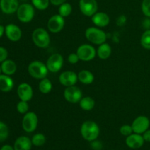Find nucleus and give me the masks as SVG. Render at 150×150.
Masks as SVG:
<instances>
[{"mask_svg":"<svg viewBox=\"0 0 150 150\" xmlns=\"http://www.w3.org/2000/svg\"><path fill=\"white\" fill-rule=\"evenodd\" d=\"M16 13L18 19L21 22L24 23H29L35 16V7L29 3H23L19 5Z\"/></svg>","mask_w":150,"mask_h":150,"instance_id":"obj_5","label":"nucleus"},{"mask_svg":"<svg viewBox=\"0 0 150 150\" xmlns=\"http://www.w3.org/2000/svg\"><path fill=\"white\" fill-rule=\"evenodd\" d=\"M6 37L12 42H18L22 37V31L18 26L14 23H9L5 26Z\"/></svg>","mask_w":150,"mask_h":150,"instance_id":"obj_13","label":"nucleus"},{"mask_svg":"<svg viewBox=\"0 0 150 150\" xmlns=\"http://www.w3.org/2000/svg\"><path fill=\"white\" fill-rule=\"evenodd\" d=\"M9 136V128L7 125L0 121V142H4Z\"/></svg>","mask_w":150,"mask_h":150,"instance_id":"obj_30","label":"nucleus"},{"mask_svg":"<svg viewBox=\"0 0 150 150\" xmlns=\"http://www.w3.org/2000/svg\"><path fill=\"white\" fill-rule=\"evenodd\" d=\"M78 79L81 83L89 85L93 83L94 80H95V76L92 72L86 70H83L79 72L78 74Z\"/></svg>","mask_w":150,"mask_h":150,"instance_id":"obj_22","label":"nucleus"},{"mask_svg":"<svg viewBox=\"0 0 150 150\" xmlns=\"http://www.w3.org/2000/svg\"><path fill=\"white\" fill-rule=\"evenodd\" d=\"M14 87L13 79L10 76L5 74L0 75V91L2 92H9Z\"/></svg>","mask_w":150,"mask_h":150,"instance_id":"obj_20","label":"nucleus"},{"mask_svg":"<svg viewBox=\"0 0 150 150\" xmlns=\"http://www.w3.org/2000/svg\"><path fill=\"white\" fill-rule=\"evenodd\" d=\"M7 57H8L7 50L4 47L0 46V63L3 62L6 59H7Z\"/></svg>","mask_w":150,"mask_h":150,"instance_id":"obj_35","label":"nucleus"},{"mask_svg":"<svg viewBox=\"0 0 150 150\" xmlns=\"http://www.w3.org/2000/svg\"><path fill=\"white\" fill-rule=\"evenodd\" d=\"M142 10L146 17L150 18V0H143L142 3Z\"/></svg>","mask_w":150,"mask_h":150,"instance_id":"obj_32","label":"nucleus"},{"mask_svg":"<svg viewBox=\"0 0 150 150\" xmlns=\"http://www.w3.org/2000/svg\"><path fill=\"white\" fill-rule=\"evenodd\" d=\"M38 117L35 112H27L22 120V127L26 133H32L38 127Z\"/></svg>","mask_w":150,"mask_h":150,"instance_id":"obj_6","label":"nucleus"},{"mask_svg":"<svg viewBox=\"0 0 150 150\" xmlns=\"http://www.w3.org/2000/svg\"><path fill=\"white\" fill-rule=\"evenodd\" d=\"M32 4L35 9L39 10H45L50 4V0H31Z\"/></svg>","mask_w":150,"mask_h":150,"instance_id":"obj_29","label":"nucleus"},{"mask_svg":"<svg viewBox=\"0 0 150 150\" xmlns=\"http://www.w3.org/2000/svg\"><path fill=\"white\" fill-rule=\"evenodd\" d=\"M19 7L18 0H0V10L7 15L16 13Z\"/></svg>","mask_w":150,"mask_h":150,"instance_id":"obj_16","label":"nucleus"},{"mask_svg":"<svg viewBox=\"0 0 150 150\" xmlns=\"http://www.w3.org/2000/svg\"><path fill=\"white\" fill-rule=\"evenodd\" d=\"M150 125V121L146 116H139L133 120L131 126L133 128V133L138 134H143L145 131L149 129Z\"/></svg>","mask_w":150,"mask_h":150,"instance_id":"obj_11","label":"nucleus"},{"mask_svg":"<svg viewBox=\"0 0 150 150\" xmlns=\"http://www.w3.org/2000/svg\"><path fill=\"white\" fill-rule=\"evenodd\" d=\"M95 102L94 99L91 97H84L82 98L79 102V105L81 108L86 111H90L94 108Z\"/></svg>","mask_w":150,"mask_h":150,"instance_id":"obj_24","label":"nucleus"},{"mask_svg":"<svg viewBox=\"0 0 150 150\" xmlns=\"http://www.w3.org/2000/svg\"><path fill=\"white\" fill-rule=\"evenodd\" d=\"M92 142L93 143L92 144V146L94 149H96V147H98V149H101V146H101L100 142H95V141H93Z\"/></svg>","mask_w":150,"mask_h":150,"instance_id":"obj_39","label":"nucleus"},{"mask_svg":"<svg viewBox=\"0 0 150 150\" xmlns=\"http://www.w3.org/2000/svg\"><path fill=\"white\" fill-rule=\"evenodd\" d=\"M85 37L89 42L99 45L105 42L107 39L105 32L96 27L87 28L85 31Z\"/></svg>","mask_w":150,"mask_h":150,"instance_id":"obj_4","label":"nucleus"},{"mask_svg":"<svg viewBox=\"0 0 150 150\" xmlns=\"http://www.w3.org/2000/svg\"><path fill=\"white\" fill-rule=\"evenodd\" d=\"M76 54L80 60L83 62H89L93 59L97 54L95 48L89 44H83L78 48Z\"/></svg>","mask_w":150,"mask_h":150,"instance_id":"obj_7","label":"nucleus"},{"mask_svg":"<svg viewBox=\"0 0 150 150\" xmlns=\"http://www.w3.org/2000/svg\"><path fill=\"white\" fill-rule=\"evenodd\" d=\"M1 73H2V72H1V65H0V75L1 74Z\"/></svg>","mask_w":150,"mask_h":150,"instance_id":"obj_43","label":"nucleus"},{"mask_svg":"<svg viewBox=\"0 0 150 150\" xmlns=\"http://www.w3.org/2000/svg\"><path fill=\"white\" fill-rule=\"evenodd\" d=\"M32 39L36 46L40 48H45L51 43V38L48 32L43 28H37L33 31Z\"/></svg>","mask_w":150,"mask_h":150,"instance_id":"obj_2","label":"nucleus"},{"mask_svg":"<svg viewBox=\"0 0 150 150\" xmlns=\"http://www.w3.org/2000/svg\"><path fill=\"white\" fill-rule=\"evenodd\" d=\"M81 134L86 141L93 142L99 136L100 127L95 122L91 120L85 121L81 126Z\"/></svg>","mask_w":150,"mask_h":150,"instance_id":"obj_1","label":"nucleus"},{"mask_svg":"<svg viewBox=\"0 0 150 150\" xmlns=\"http://www.w3.org/2000/svg\"><path fill=\"white\" fill-rule=\"evenodd\" d=\"M28 73L32 78L42 79L46 78L48 70L46 64L40 61H33L28 66Z\"/></svg>","mask_w":150,"mask_h":150,"instance_id":"obj_3","label":"nucleus"},{"mask_svg":"<svg viewBox=\"0 0 150 150\" xmlns=\"http://www.w3.org/2000/svg\"><path fill=\"white\" fill-rule=\"evenodd\" d=\"M31 140H32V145H35L36 146H41L45 144L46 142V138L45 135L42 133H37L34 135Z\"/></svg>","mask_w":150,"mask_h":150,"instance_id":"obj_27","label":"nucleus"},{"mask_svg":"<svg viewBox=\"0 0 150 150\" xmlns=\"http://www.w3.org/2000/svg\"><path fill=\"white\" fill-rule=\"evenodd\" d=\"M97 54L100 59L105 60L109 58L111 54V48L109 44L104 42L100 45L97 51Z\"/></svg>","mask_w":150,"mask_h":150,"instance_id":"obj_23","label":"nucleus"},{"mask_svg":"<svg viewBox=\"0 0 150 150\" xmlns=\"http://www.w3.org/2000/svg\"><path fill=\"white\" fill-rule=\"evenodd\" d=\"M145 141L142 134L138 133H132L130 136H127L125 140L126 145L130 149H139L144 144Z\"/></svg>","mask_w":150,"mask_h":150,"instance_id":"obj_17","label":"nucleus"},{"mask_svg":"<svg viewBox=\"0 0 150 150\" xmlns=\"http://www.w3.org/2000/svg\"><path fill=\"white\" fill-rule=\"evenodd\" d=\"M79 60H80V59H79V56L76 53H72L67 57V61L71 64H77Z\"/></svg>","mask_w":150,"mask_h":150,"instance_id":"obj_34","label":"nucleus"},{"mask_svg":"<svg viewBox=\"0 0 150 150\" xmlns=\"http://www.w3.org/2000/svg\"><path fill=\"white\" fill-rule=\"evenodd\" d=\"M148 22H149V23H148V24L146 25V27H150V21L149 20H148Z\"/></svg>","mask_w":150,"mask_h":150,"instance_id":"obj_42","label":"nucleus"},{"mask_svg":"<svg viewBox=\"0 0 150 150\" xmlns=\"http://www.w3.org/2000/svg\"><path fill=\"white\" fill-rule=\"evenodd\" d=\"M73 11V7L70 3L64 2V4L59 6V14L63 18L68 17Z\"/></svg>","mask_w":150,"mask_h":150,"instance_id":"obj_26","label":"nucleus"},{"mask_svg":"<svg viewBox=\"0 0 150 150\" xmlns=\"http://www.w3.org/2000/svg\"><path fill=\"white\" fill-rule=\"evenodd\" d=\"M53 85L51 81L47 78L41 79L39 83V90L42 94L46 95L50 93L52 90Z\"/></svg>","mask_w":150,"mask_h":150,"instance_id":"obj_25","label":"nucleus"},{"mask_svg":"<svg viewBox=\"0 0 150 150\" xmlns=\"http://www.w3.org/2000/svg\"><path fill=\"white\" fill-rule=\"evenodd\" d=\"M4 32H5V27L2 25H0V38L4 35Z\"/></svg>","mask_w":150,"mask_h":150,"instance_id":"obj_41","label":"nucleus"},{"mask_svg":"<svg viewBox=\"0 0 150 150\" xmlns=\"http://www.w3.org/2000/svg\"><path fill=\"white\" fill-rule=\"evenodd\" d=\"M143 138L144 139L145 142H150V130L148 129L146 131H145L144 133H143Z\"/></svg>","mask_w":150,"mask_h":150,"instance_id":"obj_38","label":"nucleus"},{"mask_svg":"<svg viewBox=\"0 0 150 150\" xmlns=\"http://www.w3.org/2000/svg\"><path fill=\"white\" fill-rule=\"evenodd\" d=\"M141 45L144 48L150 50V29H146L142 35Z\"/></svg>","mask_w":150,"mask_h":150,"instance_id":"obj_28","label":"nucleus"},{"mask_svg":"<svg viewBox=\"0 0 150 150\" xmlns=\"http://www.w3.org/2000/svg\"><path fill=\"white\" fill-rule=\"evenodd\" d=\"M126 21H127V18L125 16H120V17H118L117 20V23L118 26H124L126 23Z\"/></svg>","mask_w":150,"mask_h":150,"instance_id":"obj_36","label":"nucleus"},{"mask_svg":"<svg viewBox=\"0 0 150 150\" xmlns=\"http://www.w3.org/2000/svg\"><path fill=\"white\" fill-rule=\"evenodd\" d=\"M29 104H28V102L23 100H20L17 103V105H16V109H17V111L21 114H25L27 112H29Z\"/></svg>","mask_w":150,"mask_h":150,"instance_id":"obj_31","label":"nucleus"},{"mask_svg":"<svg viewBox=\"0 0 150 150\" xmlns=\"http://www.w3.org/2000/svg\"><path fill=\"white\" fill-rule=\"evenodd\" d=\"M67 0H50V3L54 6H60L66 2Z\"/></svg>","mask_w":150,"mask_h":150,"instance_id":"obj_37","label":"nucleus"},{"mask_svg":"<svg viewBox=\"0 0 150 150\" xmlns=\"http://www.w3.org/2000/svg\"><path fill=\"white\" fill-rule=\"evenodd\" d=\"M64 59L59 54H54L48 57L46 62V66L48 70L51 73H58L63 67Z\"/></svg>","mask_w":150,"mask_h":150,"instance_id":"obj_9","label":"nucleus"},{"mask_svg":"<svg viewBox=\"0 0 150 150\" xmlns=\"http://www.w3.org/2000/svg\"><path fill=\"white\" fill-rule=\"evenodd\" d=\"M64 23H65L64 18L60 16L59 14H56L48 19L47 26L48 30L51 33H58L64 29Z\"/></svg>","mask_w":150,"mask_h":150,"instance_id":"obj_10","label":"nucleus"},{"mask_svg":"<svg viewBox=\"0 0 150 150\" xmlns=\"http://www.w3.org/2000/svg\"><path fill=\"white\" fill-rule=\"evenodd\" d=\"M0 150H15L14 148L9 144H5L1 147Z\"/></svg>","mask_w":150,"mask_h":150,"instance_id":"obj_40","label":"nucleus"},{"mask_svg":"<svg viewBox=\"0 0 150 150\" xmlns=\"http://www.w3.org/2000/svg\"><path fill=\"white\" fill-rule=\"evenodd\" d=\"M120 132L122 136H128L133 133V128H132L131 125H122L121 127H120Z\"/></svg>","mask_w":150,"mask_h":150,"instance_id":"obj_33","label":"nucleus"},{"mask_svg":"<svg viewBox=\"0 0 150 150\" xmlns=\"http://www.w3.org/2000/svg\"><path fill=\"white\" fill-rule=\"evenodd\" d=\"M79 8L82 14L87 17H92L98 10V1L96 0H80Z\"/></svg>","mask_w":150,"mask_h":150,"instance_id":"obj_8","label":"nucleus"},{"mask_svg":"<svg viewBox=\"0 0 150 150\" xmlns=\"http://www.w3.org/2000/svg\"><path fill=\"white\" fill-rule=\"evenodd\" d=\"M92 21L98 27H105L110 23V17L104 12H97L92 16Z\"/></svg>","mask_w":150,"mask_h":150,"instance_id":"obj_18","label":"nucleus"},{"mask_svg":"<svg viewBox=\"0 0 150 150\" xmlns=\"http://www.w3.org/2000/svg\"><path fill=\"white\" fill-rule=\"evenodd\" d=\"M17 95L21 100L29 102L33 98V89L27 83H21L17 89Z\"/></svg>","mask_w":150,"mask_h":150,"instance_id":"obj_15","label":"nucleus"},{"mask_svg":"<svg viewBox=\"0 0 150 150\" xmlns=\"http://www.w3.org/2000/svg\"><path fill=\"white\" fill-rule=\"evenodd\" d=\"M59 81L62 86L68 87V86H75L78 79V74L73 71H64L59 76Z\"/></svg>","mask_w":150,"mask_h":150,"instance_id":"obj_14","label":"nucleus"},{"mask_svg":"<svg viewBox=\"0 0 150 150\" xmlns=\"http://www.w3.org/2000/svg\"><path fill=\"white\" fill-rule=\"evenodd\" d=\"M32 146V140L27 136H23L15 141L13 148L15 150H30Z\"/></svg>","mask_w":150,"mask_h":150,"instance_id":"obj_19","label":"nucleus"},{"mask_svg":"<svg viewBox=\"0 0 150 150\" xmlns=\"http://www.w3.org/2000/svg\"><path fill=\"white\" fill-rule=\"evenodd\" d=\"M64 98L70 103H76L81 100L82 92L77 86H68L64 91Z\"/></svg>","mask_w":150,"mask_h":150,"instance_id":"obj_12","label":"nucleus"},{"mask_svg":"<svg viewBox=\"0 0 150 150\" xmlns=\"http://www.w3.org/2000/svg\"><path fill=\"white\" fill-rule=\"evenodd\" d=\"M1 72L3 74L7 76H13L17 70V64L14 61L11 59H6L1 64Z\"/></svg>","mask_w":150,"mask_h":150,"instance_id":"obj_21","label":"nucleus"}]
</instances>
